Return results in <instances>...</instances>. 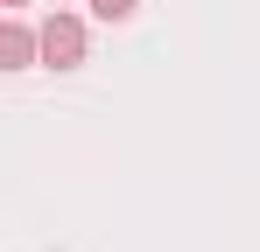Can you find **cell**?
Listing matches in <instances>:
<instances>
[{
    "mask_svg": "<svg viewBox=\"0 0 260 252\" xmlns=\"http://www.w3.org/2000/svg\"><path fill=\"white\" fill-rule=\"evenodd\" d=\"M43 63H56V70L85 63V28H78L71 14H49L43 21Z\"/></svg>",
    "mask_w": 260,
    "mask_h": 252,
    "instance_id": "6da1fadb",
    "label": "cell"
},
{
    "mask_svg": "<svg viewBox=\"0 0 260 252\" xmlns=\"http://www.w3.org/2000/svg\"><path fill=\"white\" fill-rule=\"evenodd\" d=\"M36 49H43V35H28L21 21H7V28H0V56H7V70H21Z\"/></svg>",
    "mask_w": 260,
    "mask_h": 252,
    "instance_id": "7a4b0ae2",
    "label": "cell"
},
{
    "mask_svg": "<svg viewBox=\"0 0 260 252\" xmlns=\"http://www.w3.org/2000/svg\"><path fill=\"white\" fill-rule=\"evenodd\" d=\"M91 14H99V21H127L134 0H91Z\"/></svg>",
    "mask_w": 260,
    "mask_h": 252,
    "instance_id": "3957f363",
    "label": "cell"
},
{
    "mask_svg": "<svg viewBox=\"0 0 260 252\" xmlns=\"http://www.w3.org/2000/svg\"><path fill=\"white\" fill-rule=\"evenodd\" d=\"M7 7H21V0H7Z\"/></svg>",
    "mask_w": 260,
    "mask_h": 252,
    "instance_id": "277c9868",
    "label": "cell"
}]
</instances>
